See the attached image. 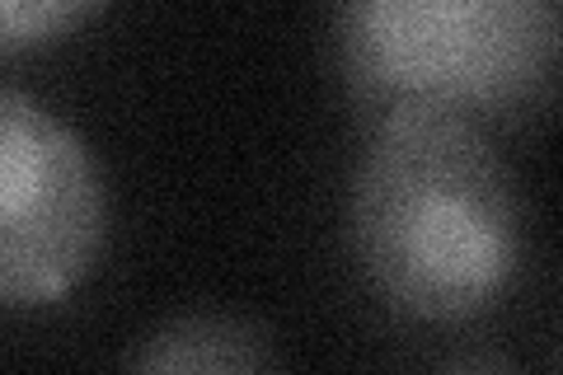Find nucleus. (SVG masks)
<instances>
[{
    "label": "nucleus",
    "mask_w": 563,
    "mask_h": 375,
    "mask_svg": "<svg viewBox=\"0 0 563 375\" xmlns=\"http://www.w3.org/2000/svg\"><path fill=\"white\" fill-rule=\"evenodd\" d=\"M352 249L395 315L470 324L498 306L521 267L512 174L474 122L380 118L352 178Z\"/></svg>",
    "instance_id": "f257e3e1"
},
{
    "label": "nucleus",
    "mask_w": 563,
    "mask_h": 375,
    "mask_svg": "<svg viewBox=\"0 0 563 375\" xmlns=\"http://www.w3.org/2000/svg\"><path fill=\"white\" fill-rule=\"evenodd\" d=\"M339 57L372 118H517L563 80V0H343Z\"/></svg>",
    "instance_id": "f03ea898"
},
{
    "label": "nucleus",
    "mask_w": 563,
    "mask_h": 375,
    "mask_svg": "<svg viewBox=\"0 0 563 375\" xmlns=\"http://www.w3.org/2000/svg\"><path fill=\"white\" fill-rule=\"evenodd\" d=\"M103 178L90 146L38 99L0 95V300L47 310L90 277L103 244Z\"/></svg>",
    "instance_id": "7ed1b4c3"
},
{
    "label": "nucleus",
    "mask_w": 563,
    "mask_h": 375,
    "mask_svg": "<svg viewBox=\"0 0 563 375\" xmlns=\"http://www.w3.org/2000/svg\"><path fill=\"white\" fill-rule=\"evenodd\" d=\"M136 371H263L277 366L268 333L231 315H179L132 348Z\"/></svg>",
    "instance_id": "20e7f679"
},
{
    "label": "nucleus",
    "mask_w": 563,
    "mask_h": 375,
    "mask_svg": "<svg viewBox=\"0 0 563 375\" xmlns=\"http://www.w3.org/2000/svg\"><path fill=\"white\" fill-rule=\"evenodd\" d=\"M103 0H0V47L20 57L29 47H47L80 29Z\"/></svg>",
    "instance_id": "39448f33"
}]
</instances>
